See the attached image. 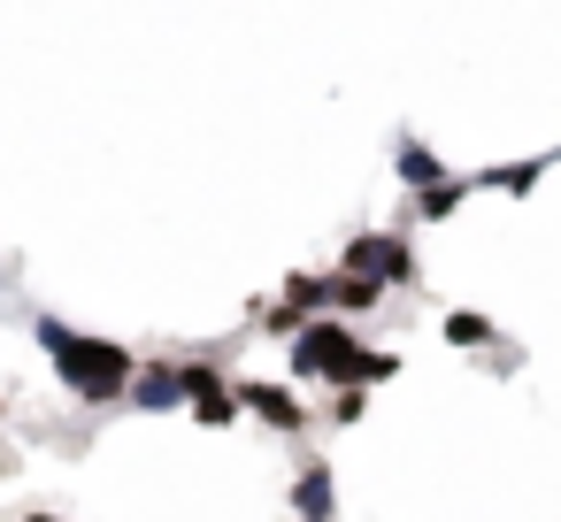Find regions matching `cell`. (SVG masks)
I'll list each match as a JSON object with an SVG mask.
<instances>
[{"label": "cell", "mask_w": 561, "mask_h": 522, "mask_svg": "<svg viewBox=\"0 0 561 522\" xmlns=\"http://www.w3.org/2000/svg\"><path fill=\"white\" fill-rule=\"evenodd\" d=\"M39 346L55 353V376L85 399V407H108V399H124L131 392V346H116V338H85V330H70L62 315H39Z\"/></svg>", "instance_id": "cell-1"}, {"label": "cell", "mask_w": 561, "mask_h": 522, "mask_svg": "<svg viewBox=\"0 0 561 522\" xmlns=\"http://www.w3.org/2000/svg\"><path fill=\"white\" fill-rule=\"evenodd\" d=\"M285 346H293V376H300V384H346V369H354V346H362V338H354V323H346V315H308Z\"/></svg>", "instance_id": "cell-2"}, {"label": "cell", "mask_w": 561, "mask_h": 522, "mask_svg": "<svg viewBox=\"0 0 561 522\" xmlns=\"http://www.w3.org/2000/svg\"><path fill=\"white\" fill-rule=\"evenodd\" d=\"M339 269H346V277H369V285H385V292H415V285H423V262H415L408 231H354L346 254H339Z\"/></svg>", "instance_id": "cell-3"}, {"label": "cell", "mask_w": 561, "mask_h": 522, "mask_svg": "<svg viewBox=\"0 0 561 522\" xmlns=\"http://www.w3.org/2000/svg\"><path fill=\"white\" fill-rule=\"evenodd\" d=\"M231 399H239V415H262L277 438H300V430H308L300 392H293V384H277V376H231Z\"/></svg>", "instance_id": "cell-4"}, {"label": "cell", "mask_w": 561, "mask_h": 522, "mask_svg": "<svg viewBox=\"0 0 561 522\" xmlns=\"http://www.w3.org/2000/svg\"><path fill=\"white\" fill-rule=\"evenodd\" d=\"M185 407L208 422V430H224V422H239V399H231V376H224V361H185Z\"/></svg>", "instance_id": "cell-5"}, {"label": "cell", "mask_w": 561, "mask_h": 522, "mask_svg": "<svg viewBox=\"0 0 561 522\" xmlns=\"http://www.w3.org/2000/svg\"><path fill=\"white\" fill-rule=\"evenodd\" d=\"M124 399H131L139 415H170V407H185V361H139Z\"/></svg>", "instance_id": "cell-6"}, {"label": "cell", "mask_w": 561, "mask_h": 522, "mask_svg": "<svg viewBox=\"0 0 561 522\" xmlns=\"http://www.w3.org/2000/svg\"><path fill=\"white\" fill-rule=\"evenodd\" d=\"M293 514H300V522H331V514H339V476H331L323 461H300V476H293Z\"/></svg>", "instance_id": "cell-7"}, {"label": "cell", "mask_w": 561, "mask_h": 522, "mask_svg": "<svg viewBox=\"0 0 561 522\" xmlns=\"http://www.w3.org/2000/svg\"><path fill=\"white\" fill-rule=\"evenodd\" d=\"M469 193H477V185H469V177H454V170H446V177H438V185H423V193H415V200H408V223H446V216H454V208H461V200H469Z\"/></svg>", "instance_id": "cell-8"}, {"label": "cell", "mask_w": 561, "mask_h": 522, "mask_svg": "<svg viewBox=\"0 0 561 522\" xmlns=\"http://www.w3.org/2000/svg\"><path fill=\"white\" fill-rule=\"evenodd\" d=\"M392 177H400L408 193H423V185H438V177H446V162H438L423 139H400V147H392Z\"/></svg>", "instance_id": "cell-9"}, {"label": "cell", "mask_w": 561, "mask_h": 522, "mask_svg": "<svg viewBox=\"0 0 561 522\" xmlns=\"http://www.w3.org/2000/svg\"><path fill=\"white\" fill-rule=\"evenodd\" d=\"M277 300H285V308H300V315H331V269H293Z\"/></svg>", "instance_id": "cell-10"}, {"label": "cell", "mask_w": 561, "mask_h": 522, "mask_svg": "<svg viewBox=\"0 0 561 522\" xmlns=\"http://www.w3.org/2000/svg\"><path fill=\"white\" fill-rule=\"evenodd\" d=\"M438 330H446V346H461V353H484L500 330H492V315H477V308H446L438 315Z\"/></svg>", "instance_id": "cell-11"}, {"label": "cell", "mask_w": 561, "mask_h": 522, "mask_svg": "<svg viewBox=\"0 0 561 522\" xmlns=\"http://www.w3.org/2000/svg\"><path fill=\"white\" fill-rule=\"evenodd\" d=\"M369 308H385V285H369V277H346V269H331V315H369Z\"/></svg>", "instance_id": "cell-12"}, {"label": "cell", "mask_w": 561, "mask_h": 522, "mask_svg": "<svg viewBox=\"0 0 561 522\" xmlns=\"http://www.w3.org/2000/svg\"><path fill=\"white\" fill-rule=\"evenodd\" d=\"M546 177V154L538 162H500V170H484V177H469V185H484V193H530Z\"/></svg>", "instance_id": "cell-13"}, {"label": "cell", "mask_w": 561, "mask_h": 522, "mask_svg": "<svg viewBox=\"0 0 561 522\" xmlns=\"http://www.w3.org/2000/svg\"><path fill=\"white\" fill-rule=\"evenodd\" d=\"M400 376V353H377V346H354V369H346V384H362V392H377V384H392Z\"/></svg>", "instance_id": "cell-14"}, {"label": "cell", "mask_w": 561, "mask_h": 522, "mask_svg": "<svg viewBox=\"0 0 561 522\" xmlns=\"http://www.w3.org/2000/svg\"><path fill=\"white\" fill-rule=\"evenodd\" d=\"M247 315H254V330H262V338H293V330L308 323V315H300V308H285V300H254Z\"/></svg>", "instance_id": "cell-15"}, {"label": "cell", "mask_w": 561, "mask_h": 522, "mask_svg": "<svg viewBox=\"0 0 561 522\" xmlns=\"http://www.w3.org/2000/svg\"><path fill=\"white\" fill-rule=\"evenodd\" d=\"M362 415H369V392H362V384H331V422H339V430H354Z\"/></svg>", "instance_id": "cell-16"}, {"label": "cell", "mask_w": 561, "mask_h": 522, "mask_svg": "<svg viewBox=\"0 0 561 522\" xmlns=\"http://www.w3.org/2000/svg\"><path fill=\"white\" fill-rule=\"evenodd\" d=\"M24 522H62V514H39V507H32V514H24Z\"/></svg>", "instance_id": "cell-17"}]
</instances>
